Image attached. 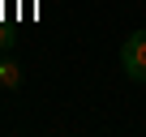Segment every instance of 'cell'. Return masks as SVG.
I'll use <instances>...</instances> for the list:
<instances>
[{
    "instance_id": "obj_1",
    "label": "cell",
    "mask_w": 146,
    "mask_h": 137,
    "mask_svg": "<svg viewBox=\"0 0 146 137\" xmlns=\"http://www.w3.org/2000/svg\"><path fill=\"white\" fill-rule=\"evenodd\" d=\"M120 68H125V77L129 82H146V30H133L120 47Z\"/></svg>"
},
{
    "instance_id": "obj_2",
    "label": "cell",
    "mask_w": 146,
    "mask_h": 137,
    "mask_svg": "<svg viewBox=\"0 0 146 137\" xmlns=\"http://www.w3.org/2000/svg\"><path fill=\"white\" fill-rule=\"evenodd\" d=\"M0 86H9V90L22 86V64L17 60H0Z\"/></svg>"
}]
</instances>
